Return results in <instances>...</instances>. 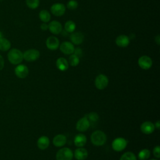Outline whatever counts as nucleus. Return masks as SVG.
I'll list each match as a JSON object with an SVG mask.
<instances>
[{
  "label": "nucleus",
  "instance_id": "nucleus-1",
  "mask_svg": "<svg viewBox=\"0 0 160 160\" xmlns=\"http://www.w3.org/2000/svg\"><path fill=\"white\" fill-rule=\"evenodd\" d=\"M7 57L11 64L18 65L21 64L23 60V53L17 48H12L9 50Z\"/></svg>",
  "mask_w": 160,
  "mask_h": 160
},
{
  "label": "nucleus",
  "instance_id": "nucleus-2",
  "mask_svg": "<svg viewBox=\"0 0 160 160\" xmlns=\"http://www.w3.org/2000/svg\"><path fill=\"white\" fill-rule=\"evenodd\" d=\"M106 140L107 136L106 134L100 130L95 131L91 136V142L96 146H102L106 142Z\"/></svg>",
  "mask_w": 160,
  "mask_h": 160
},
{
  "label": "nucleus",
  "instance_id": "nucleus-3",
  "mask_svg": "<svg viewBox=\"0 0 160 160\" xmlns=\"http://www.w3.org/2000/svg\"><path fill=\"white\" fill-rule=\"evenodd\" d=\"M73 152L68 148H62L59 149L56 154V160H72Z\"/></svg>",
  "mask_w": 160,
  "mask_h": 160
},
{
  "label": "nucleus",
  "instance_id": "nucleus-4",
  "mask_svg": "<svg viewBox=\"0 0 160 160\" xmlns=\"http://www.w3.org/2000/svg\"><path fill=\"white\" fill-rule=\"evenodd\" d=\"M40 56V52L36 49H30L23 52V59L28 62L37 60Z\"/></svg>",
  "mask_w": 160,
  "mask_h": 160
},
{
  "label": "nucleus",
  "instance_id": "nucleus-5",
  "mask_svg": "<svg viewBox=\"0 0 160 160\" xmlns=\"http://www.w3.org/2000/svg\"><path fill=\"white\" fill-rule=\"evenodd\" d=\"M108 82L109 79L108 77L103 74H100L97 76L94 81V84L96 88L99 90L105 89L108 85Z\"/></svg>",
  "mask_w": 160,
  "mask_h": 160
},
{
  "label": "nucleus",
  "instance_id": "nucleus-6",
  "mask_svg": "<svg viewBox=\"0 0 160 160\" xmlns=\"http://www.w3.org/2000/svg\"><path fill=\"white\" fill-rule=\"evenodd\" d=\"M128 144V141L123 138H117L112 142V148L115 151H121L124 150Z\"/></svg>",
  "mask_w": 160,
  "mask_h": 160
},
{
  "label": "nucleus",
  "instance_id": "nucleus-7",
  "mask_svg": "<svg viewBox=\"0 0 160 160\" xmlns=\"http://www.w3.org/2000/svg\"><path fill=\"white\" fill-rule=\"evenodd\" d=\"M14 73L18 78L24 79L29 74V69L26 65L19 64L14 69Z\"/></svg>",
  "mask_w": 160,
  "mask_h": 160
},
{
  "label": "nucleus",
  "instance_id": "nucleus-8",
  "mask_svg": "<svg viewBox=\"0 0 160 160\" xmlns=\"http://www.w3.org/2000/svg\"><path fill=\"white\" fill-rule=\"evenodd\" d=\"M138 63L139 66L141 69H145V70L149 69V68H151V66L152 65V61L151 58L146 55L141 56L138 59Z\"/></svg>",
  "mask_w": 160,
  "mask_h": 160
},
{
  "label": "nucleus",
  "instance_id": "nucleus-9",
  "mask_svg": "<svg viewBox=\"0 0 160 160\" xmlns=\"http://www.w3.org/2000/svg\"><path fill=\"white\" fill-rule=\"evenodd\" d=\"M51 11L52 14L56 16H61L64 14L66 8L62 3H55L51 6Z\"/></svg>",
  "mask_w": 160,
  "mask_h": 160
},
{
  "label": "nucleus",
  "instance_id": "nucleus-10",
  "mask_svg": "<svg viewBox=\"0 0 160 160\" xmlns=\"http://www.w3.org/2000/svg\"><path fill=\"white\" fill-rule=\"evenodd\" d=\"M60 51L64 54H72L74 51V46L72 42L65 41L62 42L59 46Z\"/></svg>",
  "mask_w": 160,
  "mask_h": 160
},
{
  "label": "nucleus",
  "instance_id": "nucleus-11",
  "mask_svg": "<svg viewBox=\"0 0 160 160\" xmlns=\"http://www.w3.org/2000/svg\"><path fill=\"white\" fill-rule=\"evenodd\" d=\"M90 126V122L88 119L84 116L81 118L76 123V128L79 132H84L86 131Z\"/></svg>",
  "mask_w": 160,
  "mask_h": 160
},
{
  "label": "nucleus",
  "instance_id": "nucleus-12",
  "mask_svg": "<svg viewBox=\"0 0 160 160\" xmlns=\"http://www.w3.org/2000/svg\"><path fill=\"white\" fill-rule=\"evenodd\" d=\"M47 48L50 50H56L59 46V41L55 36H49L46 41Z\"/></svg>",
  "mask_w": 160,
  "mask_h": 160
},
{
  "label": "nucleus",
  "instance_id": "nucleus-13",
  "mask_svg": "<svg viewBox=\"0 0 160 160\" xmlns=\"http://www.w3.org/2000/svg\"><path fill=\"white\" fill-rule=\"evenodd\" d=\"M141 131L145 134H150L152 133L155 129L154 124L151 121H145L141 125Z\"/></svg>",
  "mask_w": 160,
  "mask_h": 160
},
{
  "label": "nucleus",
  "instance_id": "nucleus-14",
  "mask_svg": "<svg viewBox=\"0 0 160 160\" xmlns=\"http://www.w3.org/2000/svg\"><path fill=\"white\" fill-rule=\"evenodd\" d=\"M62 25L57 21H52L48 24V29L54 34H58L62 31Z\"/></svg>",
  "mask_w": 160,
  "mask_h": 160
},
{
  "label": "nucleus",
  "instance_id": "nucleus-15",
  "mask_svg": "<svg viewBox=\"0 0 160 160\" xmlns=\"http://www.w3.org/2000/svg\"><path fill=\"white\" fill-rule=\"evenodd\" d=\"M73 155L77 160H84L88 158V152L85 148L81 147L74 151Z\"/></svg>",
  "mask_w": 160,
  "mask_h": 160
},
{
  "label": "nucleus",
  "instance_id": "nucleus-16",
  "mask_svg": "<svg viewBox=\"0 0 160 160\" xmlns=\"http://www.w3.org/2000/svg\"><path fill=\"white\" fill-rule=\"evenodd\" d=\"M70 39L72 44L79 45L83 42L84 35L80 32H72L70 36Z\"/></svg>",
  "mask_w": 160,
  "mask_h": 160
},
{
  "label": "nucleus",
  "instance_id": "nucleus-17",
  "mask_svg": "<svg viewBox=\"0 0 160 160\" xmlns=\"http://www.w3.org/2000/svg\"><path fill=\"white\" fill-rule=\"evenodd\" d=\"M129 42H130V40L129 37L124 34L119 35V36L117 37L116 39V44H117V46L121 48L127 47L129 45Z\"/></svg>",
  "mask_w": 160,
  "mask_h": 160
},
{
  "label": "nucleus",
  "instance_id": "nucleus-18",
  "mask_svg": "<svg viewBox=\"0 0 160 160\" xmlns=\"http://www.w3.org/2000/svg\"><path fill=\"white\" fill-rule=\"evenodd\" d=\"M87 142V138L86 136L81 133L78 134L75 136L74 139V143L76 146L78 148L83 147Z\"/></svg>",
  "mask_w": 160,
  "mask_h": 160
},
{
  "label": "nucleus",
  "instance_id": "nucleus-19",
  "mask_svg": "<svg viewBox=\"0 0 160 160\" xmlns=\"http://www.w3.org/2000/svg\"><path fill=\"white\" fill-rule=\"evenodd\" d=\"M37 145L39 149L44 150L47 149L49 146V139L46 136H42L39 138L37 141Z\"/></svg>",
  "mask_w": 160,
  "mask_h": 160
},
{
  "label": "nucleus",
  "instance_id": "nucleus-20",
  "mask_svg": "<svg viewBox=\"0 0 160 160\" xmlns=\"http://www.w3.org/2000/svg\"><path fill=\"white\" fill-rule=\"evenodd\" d=\"M66 137L63 134H58L52 139L53 144L56 147H62L66 143Z\"/></svg>",
  "mask_w": 160,
  "mask_h": 160
},
{
  "label": "nucleus",
  "instance_id": "nucleus-21",
  "mask_svg": "<svg viewBox=\"0 0 160 160\" xmlns=\"http://www.w3.org/2000/svg\"><path fill=\"white\" fill-rule=\"evenodd\" d=\"M56 67L58 69L61 71H66L69 68V63L68 61L64 58H59L56 60Z\"/></svg>",
  "mask_w": 160,
  "mask_h": 160
},
{
  "label": "nucleus",
  "instance_id": "nucleus-22",
  "mask_svg": "<svg viewBox=\"0 0 160 160\" xmlns=\"http://www.w3.org/2000/svg\"><path fill=\"white\" fill-rule=\"evenodd\" d=\"M11 42L5 38H0V51H8L11 49Z\"/></svg>",
  "mask_w": 160,
  "mask_h": 160
},
{
  "label": "nucleus",
  "instance_id": "nucleus-23",
  "mask_svg": "<svg viewBox=\"0 0 160 160\" xmlns=\"http://www.w3.org/2000/svg\"><path fill=\"white\" fill-rule=\"evenodd\" d=\"M39 17L41 21H42L43 22H48L51 19V15L50 13L45 9L41 10L39 13Z\"/></svg>",
  "mask_w": 160,
  "mask_h": 160
},
{
  "label": "nucleus",
  "instance_id": "nucleus-24",
  "mask_svg": "<svg viewBox=\"0 0 160 160\" xmlns=\"http://www.w3.org/2000/svg\"><path fill=\"white\" fill-rule=\"evenodd\" d=\"M151 156V152L148 149H143L141 150L138 153V159L139 160H146Z\"/></svg>",
  "mask_w": 160,
  "mask_h": 160
},
{
  "label": "nucleus",
  "instance_id": "nucleus-25",
  "mask_svg": "<svg viewBox=\"0 0 160 160\" xmlns=\"http://www.w3.org/2000/svg\"><path fill=\"white\" fill-rule=\"evenodd\" d=\"M76 29V24L71 20L66 22L64 24V30L68 32H73Z\"/></svg>",
  "mask_w": 160,
  "mask_h": 160
},
{
  "label": "nucleus",
  "instance_id": "nucleus-26",
  "mask_svg": "<svg viewBox=\"0 0 160 160\" xmlns=\"http://www.w3.org/2000/svg\"><path fill=\"white\" fill-rule=\"evenodd\" d=\"M119 160H137V158L132 152L128 151L121 156Z\"/></svg>",
  "mask_w": 160,
  "mask_h": 160
},
{
  "label": "nucleus",
  "instance_id": "nucleus-27",
  "mask_svg": "<svg viewBox=\"0 0 160 160\" xmlns=\"http://www.w3.org/2000/svg\"><path fill=\"white\" fill-rule=\"evenodd\" d=\"M85 117L88 119V120L89 121V122H96L99 119V115L95 112H91L85 115Z\"/></svg>",
  "mask_w": 160,
  "mask_h": 160
},
{
  "label": "nucleus",
  "instance_id": "nucleus-28",
  "mask_svg": "<svg viewBox=\"0 0 160 160\" xmlns=\"http://www.w3.org/2000/svg\"><path fill=\"white\" fill-rule=\"evenodd\" d=\"M68 63L71 66H76L79 63V58L74 54H72L69 58Z\"/></svg>",
  "mask_w": 160,
  "mask_h": 160
},
{
  "label": "nucleus",
  "instance_id": "nucleus-29",
  "mask_svg": "<svg viewBox=\"0 0 160 160\" xmlns=\"http://www.w3.org/2000/svg\"><path fill=\"white\" fill-rule=\"evenodd\" d=\"M27 6L30 9H36L39 6V0H26Z\"/></svg>",
  "mask_w": 160,
  "mask_h": 160
},
{
  "label": "nucleus",
  "instance_id": "nucleus-30",
  "mask_svg": "<svg viewBox=\"0 0 160 160\" xmlns=\"http://www.w3.org/2000/svg\"><path fill=\"white\" fill-rule=\"evenodd\" d=\"M78 6V3L76 0H70L67 3V8L71 10L76 9Z\"/></svg>",
  "mask_w": 160,
  "mask_h": 160
},
{
  "label": "nucleus",
  "instance_id": "nucleus-31",
  "mask_svg": "<svg viewBox=\"0 0 160 160\" xmlns=\"http://www.w3.org/2000/svg\"><path fill=\"white\" fill-rule=\"evenodd\" d=\"M153 154L156 158H160V146H156L153 149Z\"/></svg>",
  "mask_w": 160,
  "mask_h": 160
},
{
  "label": "nucleus",
  "instance_id": "nucleus-32",
  "mask_svg": "<svg viewBox=\"0 0 160 160\" xmlns=\"http://www.w3.org/2000/svg\"><path fill=\"white\" fill-rule=\"evenodd\" d=\"M75 55H76L77 56H78L79 58L81 57L82 55V51L81 48H74V52Z\"/></svg>",
  "mask_w": 160,
  "mask_h": 160
},
{
  "label": "nucleus",
  "instance_id": "nucleus-33",
  "mask_svg": "<svg viewBox=\"0 0 160 160\" xmlns=\"http://www.w3.org/2000/svg\"><path fill=\"white\" fill-rule=\"evenodd\" d=\"M4 67V59L3 57L0 54V71L2 70Z\"/></svg>",
  "mask_w": 160,
  "mask_h": 160
},
{
  "label": "nucleus",
  "instance_id": "nucleus-34",
  "mask_svg": "<svg viewBox=\"0 0 160 160\" xmlns=\"http://www.w3.org/2000/svg\"><path fill=\"white\" fill-rule=\"evenodd\" d=\"M41 29L42 30V31H46L48 29V25L46 24L45 22L42 23L41 25Z\"/></svg>",
  "mask_w": 160,
  "mask_h": 160
},
{
  "label": "nucleus",
  "instance_id": "nucleus-35",
  "mask_svg": "<svg viewBox=\"0 0 160 160\" xmlns=\"http://www.w3.org/2000/svg\"><path fill=\"white\" fill-rule=\"evenodd\" d=\"M154 126H155V128H156L157 129H160V121H157L156 122H155V124H154Z\"/></svg>",
  "mask_w": 160,
  "mask_h": 160
},
{
  "label": "nucleus",
  "instance_id": "nucleus-36",
  "mask_svg": "<svg viewBox=\"0 0 160 160\" xmlns=\"http://www.w3.org/2000/svg\"><path fill=\"white\" fill-rule=\"evenodd\" d=\"M155 41L157 43L158 45L159 44V42H160V38H159V36L158 35L156 37H155Z\"/></svg>",
  "mask_w": 160,
  "mask_h": 160
},
{
  "label": "nucleus",
  "instance_id": "nucleus-37",
  "mask_svg": "<svg viewBox=\"0 0 160 160\" xmlns=\"http://www.w3.org/2000/svg\"><path fill=\"white\" fill-rule=\"evenodd\" d=\"M2 38V32L0 31V38Z\"/></svg>",
  "mask_w": 160,
  "mask_h": 160
},
{
  "label": "nucleus",
  "instance_id": "nucleus-38",
  "mask_svg": "<svg viewBox=\"0 0 160 160\" xmlns=\"http://www.w3.org/2000/svg\"><path fill=\"white\" fill-rule=\"evenodd\" d=\"M150 160H158V159H150Z\"/></svg>",
  "mask_w": 160,
  "mask_h": 160
}]
</instances>
